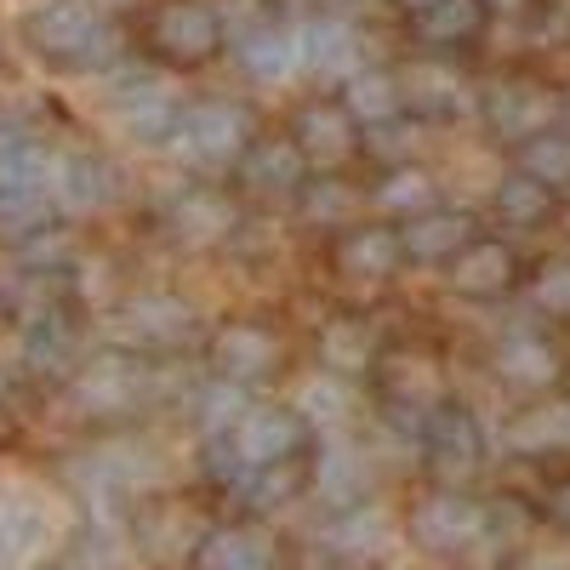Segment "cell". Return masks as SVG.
<instances>
[{
	"mask_svg": "<svg viewBox=\"0 0 570 570\" xmlns=\"http://www.w3.org/2000/svg\"><path fill=\"white\" fill-rule=\"evenodd\" d=\"M188 570H292V548L263 519H228V525H212Z\"/></svg>",
	"mask_w": 570,
	"mask_h": 570,
	"instance_id": "obj_11",
	"label": "cell"
},
{
	"mask_svg": "<svg viewBox=\"0 0 570 570\" xmlns=\"http://www.w3.org/2000/svg\"><path fill=\"white\" fill-rule=\"evenodd\" d=\"M416 445H422V468L434 485H456V491H473V480L485 473V428L468 405L445 400L440 411H428L422 428H416Z\"/></svg>",
	"mask_w": 570,
	"mask_h": 570,
	"instance_id": "obj_4",
	"label": "cell"
},
{
	"mask_svg": "<svg viewBox=\"0 0 570 570\" xmlns=\"http://www.w3.org/2000/svg\"><path fill=\"white\" fill-rule=\"evenodd\" d=\"M171 149L188 166H240V155L252 149V115L228 98H206V104H188L177 131H171Z\"/></svg>",
	"mask_w": 570,
	"mask_h": 570,
	"instance_id": "obj_7",
	"label": "cell"
},
{
	"mask_svg": "<svg viewBox=\"0 0 570 570\" xmlns=\"http://www.w3.org/2000/svg\"><path fill=\"white\" fill-rule=\"evenodd\" d=\"M400 240H405V263L440 268V263H451V257L473 240V217H468V212H451V206L416 212V217L400 223Z\"/></svg>",
	"mask_w": 570,
	"mask_h": 570,
	"instance_id": "obj_25",
	"label": "cell"
},
{
	"mask_svg": "<svg viewBox=\"0 0 570 570\" xmlns=\"http://www.w3.org/2000/svg\"><path fill=\"white\" fill-rule=\"evenodd\" d=\"M519 171L537 177V183H548L553 195H559V188H570V131L559 126V131L531 137L525 149H519Z\"/></svg>",
	"mask_w": 570,
	"mask_h": 570,
	"instance_id": "obj_38",
	"label": "cell"
},
{
	"mask_svg": "<svg viewBox=\"0 0 570 570\" xmlns=\"http://www.w3.org/2000/svg\"><path fill=\"white\" fill-rule=\"evenodd\" d=\"M371 371H376V389H383V405L394 422L422 428L428 411L445 405V365L428 348H389V354H376Z\"/></svg>",
	"mask_w": 570,
	"mask_h": 570,
	"instance_id": "obj_8",
	"label": "cell"
},
{
	"mask_svg": "<svg viewBox=\"0 0 570 570\" xmlns=\"http://www.w3.org/2000/svg\"><path fill=\"white\" fill-rule=\"evenodd\" d=\"M480 35V0H440L422 12V40L451 46V40H473Z\"/></svg>",
	"mask_w": 570,
	"mask_h": 570,
	"instance_id": "obj_39",
	"label": "cell"
},
{
	"mask_svg": "<svg viewBox=\"0 0 570 570\" xmlns=\"http://www.w3.org/2000/svg\"><path fill=\"white\" fill-rule=\"evenodd\" d=\"M115 120L137 142H171V131L183 120V104L160 75H137V80H126L115 91Z\"/></svg>",
	"mask_w": 570,
	"mask_h": 570,
	"instance_id": "obj_19",
	"label": "cell"
},
{
	"mask_svg": "<svg viewBox=\"0 0 570 570\" xmlns=\"http://www.w3.org/2000/svg\"><path fill=\"white\" fill-rule=\"evenodd\" d=\"M537 513H542V525H548L559 542H570V473H564V480H553V485L542 491Z\"/></svg>",
	"mask_w": 570,
	"mask_h": 570,
	"instance_id": "obj_42",
	"label": "cell"
},
{
	"mask_svg": "<svg viewBox=\"0 0 570 570\" xmlns=\"http://www.w3.org/2000/svg\"><path fill=\"white\" fill-rule=\"evenodd\" d=\"M559 126L570 131V98H559Z\"/></svg>",
	"mask_w": 570,
	"mask_h": 570,
	"instance_id": "obj_43",
	"label": "cell"
},
{
	"mask_svg": "<svg viewBox=\"0 0 570 570\" xmlns=\"http://www.w3.org/2000/svg\"><path fill=\"white\" fill-rule=\"evenodd\" d=\"M502 445L513 456H559V451H570V400L525 405L502 428Z\"/></svg>",
	"mask_w": 570,
	"mask_h": 570,
	"instance_id": "obj_28",
	"label": "cell"
},
{
	"mask_svg": "<svg viewBox=\"0 0 570 570\" xmlns=\"http://www.w3.org/2000/svg\"><path fill=\"white\" fill-rule=\"evenodd\" d=\"M371 206L376 212H389V217H416V212H434L440 206V183H434V171L428 166H389L383 171V183L371 188Z\"/></svg>",
	"mask_w": 570,
	"mask_h": 570,
	"instance_id": "obj_32",
	"label": "cell"
},
{
	"mask_svg": "<svg viewBox=\"0 0 570 570\" xmlns=\"http://www.w3.org/2000/svg\"><path fill=\"white\" fill-rule=\"evenodd\" d=\"M234 177H240V188L257 200H285L308 183V160L297 155L292 137H252V149L240 155Z\"/></svg>",
	"mask_w": 570,
	"mask_h": 570,
	"instance_id": "obj_20",
	"label": "cell"
},
{
	"mask_svg": "<svg viewBox=\"0 0 570 570\" xmlns=\"http://www.w3.org/2000/svg\"><path fill=\"white\" fill-rule=\"evenodd\" d=\"M297 411L308 416L314 434H331V428H343V422H348V411H354V389H348V376H331V371L308 376L303 394H297Z\"/></svg>",
	"mask_w": 570,
	"mask_h": 570,
	"instance_id": "obj_37",
	"label": "cell"
},
{
	"mask_svg": "<svg viewBox=\"0 0 570 570\" xmlns=\"http://www.w3.org/2000/svg\"><path fill=\"white\" fill-rule=\"evenodd\" d=\"M331 263H337V274L354 279V285H383L405 268V240H400L394 223H348L337 234Z\"/></svg>",
	"mask_w": 570,
	"mask_h": 570,
	"instance_id": "obj_14",
	"label": "cell"
},
{
	"mask_svg": "<svg viewBox=\"0 0 570 570\" xmlns=\"http://www.w3.org/2000/svg\"><path fill=\"white\" fill-rule=\"evenodd\" d=\"M52 223V195H0V240H29Z\"/></svg>",
	"mask_w": 570,
	"mask_h": 570,
	"instance_id": "obj_40",
	"label": "cell"
},
{
	"mask_svg": "<svg viewBox=\"0 0 570 570\" xmlns=\"http://www.w3.org/2000/svg\"><path fill=\"white\" fill-rule=\"evenodd\" d=\"M52 537V525H46V513L23 497L0 502V570H18L35 559V548Z\"/></svg>",
	"mask_w": 570,
	"mask_h": 570,
	"instance_id": "obj_35",
	"label": "cell"
},
{
	"mask_svg": "<svg viewBox=\"0 0 570 570\" xmlns=\"http://www.w3.org/2000/svg\"><path fill=\"white\" fill-rule=\"evenodd\" d=\"M405 7H411V12H428V7H440V0H405Z\"/></svg>",
	"mask_w": 570,
	"mask_h": 570,
	"instance_id": "obj_44",
	"label": "cell"
},
{
	"mask_svg": "<svg viewBox=\"0 0 570 570\" xmlns=\"http://www.w3.org/2000/svg\"><path fill=\"white\" fill-rule=\"evenodd\" d=\"M519 279V257L508 240H485V234H473V240L445 263V285L451 297H468V303H497L513 292Z\"/></svg>",
	"mask_w": 570,
	"mask_h": 570,
	"instance_id": "obj_12",
	"label": "cell"
},
{
	"mask_svg": "<svg viewBox=\"0 0 570 570\" xmlns=\"http://www.w3.org/2000/svg\"><path fill=\"white\" fill-rule=\"evenodd\" d=\"M491 212L508 223V228H542L553 217V188L525 177V171H513L497 183V195H491Z\"/></svg>",
	"mask_w": 570,
	"mask_h": 570,
	"instance_id": "obj_36",
	"label": "cell"
},
{
	"mask_svg": "<svg viewBox=\"0 0 570 570\" xmlns=\"http://www.w3.org/2000/svg\"><path fill=\"white\" fill-rule=\"evenodd\" d=\"M537 308L570 314V257H559V263H548V268L537 274Z\"/></svg>",
	"mask_w": 570,
	"mask_h": 570,
	"instance_id": "obj_41",
	"label": "cell"
},
{
	"mask_svg": "<svg viewBox=\"0 0 570 570\" xmlns=\"http://www.w3.org/2000/svg\"><path fill=\"white\" fill-rule=\"evenodd\" d=\"M314 354H320V371L348 376V383H354V376H365V371L376 365V337H371V325H365V320L337 314V320H325V325H320Z\"/></svg>",
	"mask_w": 570,
	"mask_h": 570,
	"instance_id": "obj_29",
	"label": "cell"
},
{
	"mask_svg": "<svg viewBox=\"0 0 570 570\" xmlns=\"http://www.w3.org/2000/svg\"><path fill=\"white\" fill-rule=\"evenodd\" d=\"M405 542V525L383 508V502H360L343 513H325V525L314 531V548L325 564L337 570H376L389 564V553Z\"/></svg>",
	"mask_w": 570,
	"mask_h": 570,
	"instance_id": "obj_6",
	"label": "cell"
},
{
	"mask_svg": "<svg viewBox=\"0 0 570 570\" xmlns=\"http://www.w3.org/2000/svg\"><path fill=\"white\" fill-rule=\"evenodd\" d=\"M292 142L308 160V171H343L360 155V120L343 104H308L292 120Z\"/></svg>",
	"mask_w": 570,
	"mask_h": 570,
	"instance_id": "obj_13",
	"label": "cell"
},
{
	"mask_svg": "<svg viewBox=\"0 0 570 570\" xmlns=\"http://www.w3.org/2000/svg\"><path fill=\"white\" fill-rule=\"evenodd\" d=\"M23 40L40 63L52 69H104L120 52V35L115 23L91 7V0H40V7L23 18Z\"/></svg>",
	"mask_w": 570,
	"mask_h": 570,
	"instance_id": "obj_3",
	"label": "cell"
},
{
	"mask_svg": "<svg viewBox=\"0 0 570 570\" xmlns=\"http://www.w3.org/2000/svg\"><path fill=\"white\" fill-rule=\"evenodd\" d=\"M376 570H400V564H376Z\"/></svg>",
	"mask_w": 570,
	"mask_h": 570,
	"instance_id": "obj_46",
	"label": "cell"
},
{
	"mask_svg": "<svg viewBox=\"0 0 570 570\" xmlns=\"http://www.w3.org/2000/svg\"><path fill=\"white\" fill-rule=\"evenodd\" d=\"M195 331V308L171 292H137L120 303V337L126 348H177Z\"/></svg>",
	"mask_w": 570,
	"mask_h": 570,
	"instance_id": "obj_18",
	"label": "cell"
},
{
	"mask_svg": "<svg viewBox=\"0 0 570 570\" xmlns=\"http://www.w3.org/2000/svg\"><path fill=\"white\" fill-rule=\"evenodd\" d=\"M314 428L297 405H246L234 416L228 434H212L206 440V468L217 491H234L257 468H274V462H297V456H314Z\"/></svg>",
	"mask_w": 570,
	"mask_h": 570,
	"instance_id": "obj_1",
	"label": "cell"
},
{
	"mask_svg": "<svg viewBox=\"0 0 570 570\" xmlns=\"http://www.w3.org/2000/svg\"><path fill=\"white\" fill-rule=\"evenodd\" d=\"M149 40H155V52L166 63H183L188 69V63H206L217 46H223V18L212 7H200V0H171V7L155 12Z\"/></svg>",
	"mask_w": 570,
	"mask_h": 570,
	"instance_id": "obj_15",
	"label": "cell"
},
{
	"mask_svg": "<svg viewBox=\"0 0 570 570\" xmlns=\"http://www.w3.org/2000/svg\"><path fill=\"white\" fill-rule=\"evenodd\" d=\"M491 371H497V383H508L519 394H542L559 383V348L548 337H537V331H513V337L497 343Z\"/></svg>",
	"mask_w": 570,
	"mask_h": 570,
	"instance_id": "obj_24",
	"label": "cell"
},
{
	"mask_svg": "<svg viewBox=\"0 0 570 570\" xmlns=\"http://www.w3.org/2000/svg\"><path fill=\"white\" fill-rule=\"evenodd\" d=\"M405 542L411 553H422L428 564H456L468 570L473 548H480L485 525H491V502L473 497V491H456V485H428L411 508H405Z\"/></svg>",
	"mask_w": 570,
	"mask_h": 570,
	"instance_id": "obj_2",
	"label": "cell"
},
{
	"mask_svg": "<svg viewBox=\"0 0 570 570\" xmlns=\"http://www.w3.org/2000/svg\"><path fill=\"white\" fill-rule=\"evenodd\" d=\"M69 383H75V411L80 416L115 422V416L142 405V394H149V365H142L137 354H98V360H86Z\"/></svg>",
	"mask_w": 570,
	"mask_h": 570,
	"instance_id": "obj_9",
	"label": "cell"
},
{
	"mask_svg": "<svg viewBox=\"0 0 570 570\" xmlns=\"http://www.w3.org/2000/svg\"><path fill=\"white\" fill-rule=\"evenodd\" d=\"M480 109H485L491 131L508 137V142H519V149H525L531 137L553 131V115H559V104L548 98L542 86H531V80H502Z\"/></svg>",
	"mask_w": 570,
	"mask_h": 570,
	"instance_id": "obj_22",
	"label": "cell"
},
{
	"mask_svg": "<svg viewBox=\"0 0 570 570\" xmlns=\"http://www.w3.org/2000/svg\"><path fill=\"white\" fill-rule=\"evenodd\" d=\"M354 58H360V46H354V29L343 18H314L303 29V69L331 75V80H348V75H360Z\"/></svg>",
	"mask_w": 570,
	"mask_h": 570,
	"instance_id": "obj_33",
	"label": "cell"
},
{
	"mask_svg": "<svg viewBox=\"0 0 570 570\" xmlns=\"http://www.w3.org/2000/svg\"><path fill=\"white\" fill-rule=\"evenodd\" d=\"M308 485H314V456H297V462H274V468L246 473L228 497H240L246 519H268L279 508H292L297 497H308Z\"/></svg>",
	"mask_w": 570,
	"mask_h": 570,
	"instance_id": "obj_27",
	"label": "cell"
},
{
	"mask_svg": "<svg viewBox=\"0 0 570 570\" xmlns=\"http://www.w3.org/2000/svg\"><path fill=\"white\" fill-rule=\"evenodd\" d=\"M240 63L257 75V80H285L303 69V29L292 23H263L257 35L240 40Z\"/></svg>",
	"mask_w": 570,
	"mask_h": 570,
	"instance_id": "obj_31",
	"label": "cell"
},
{
	"mask_svg": "<svg viewBox=\"0 0 570 570\" xmlns=\"http://www.w3.org/2000/svg\"><path fill=\"white\" fill-rule=\"evenodd\" d=\"M115 200H120V177H115V166H109L104 155L80 149V155H63V160L52 166V206H58V212H69V217H98V212H109Z\"/></svg>",
	"mask_w": 570,
	"mask_h": 570,
	"instance_id": "obj_17",
	"label": "cell"
},
{
	"mask_svg": "<svg viewBox=\"0 0 570 570\" xmlns=\"http://www.w3.org/2000/svg\"><path fill=\"white\" fill-rule=\"evenodd\" d=\"M80 325L63 308H46L35 320H23V371L40 383H69L80 371Z\"/></svg>",
	"mask_w": 570,
	"mask_h": 570,
	"instance_id": "obj_16",
	"label": "cell"
},
{
	"mask_svg": "<svg viewBox=\"0 0 570 570\" xmlns=\"http://www.w3.org/2000/svg\"><path fill=\"white\" fill-rule=\"evenodd\" d=\"M343 109L371 131V126H389V120H405V86L400 75L389 69H360L343 80Z\"/></svg>",
	"mask_w": 570,
	"mask_h": 570,
	"instance_id": "obj_30",
	"label": "cell"
},
{
	"mask_svg": "<svg viewBox=\"0 0 570 570\" xmlns=\"http://www.w3.org/2000/svg\"><path fill=\"white\" fill-rule=\"evenodd\" d=\"M212 371L223 376V383H234V389H257V383H268V376L279 371V331L274 325H263V320H228V325H217L212 331Z\"/></svg>",
	"mask_w": 570,
	"mask_h": 570,
	"instance_id": "obj_10",
	"label": "cell"
},
{
	"mask_svg": "<svg viewBox=\"0 0 570 570\" xmlns=\"http://www.w3.org/2000/svg\"><path fill=\"white\" fill-rule=\"evenodd\" d=\"M217 519H206L195 502L183 497H137L131 508V548L160 564V570H188L200 553V542L212 537Z\"/></svg>",
	"mask_w": 570,
	"mask_h": 570,
	"instance_id": "obj_5",
	"label": "cell"
},
{
	"mask_svg": "<svg viewBox=\"0 0 570 570\" xmlns=\"http://www.w3.org/2000/svg\"><path fill=\"white\" fill-rule=\"evenodd\" d=\"M400 86H405V109L422 115V120H456V115H468L473 104H480L473 86L445 63H416L411 75H400Z\"/></svg>",
	"mask_w": 570,
	"mask_h": 570,
	"instance_id": "obj_26",
	"label": "cell"
},
{
	"mask_svg": "<svg viewBox=\"0 0 570 570\" xmlns=\"http://www.w3.org/2000/svg\"><path fill=\"white\" fill-rule=\"evenodd\" d=\"M491 7H519V0H491Z\"/></svg>",
	"mask_w": 570,
	"mask_h": 570,
	"instance_id": "obj_45",
	"label": "cell"
},
{
	"mask_svg": "<svg viewBox=\"0 0 570 570\" xmlns=\"http://www.w3.org/2000/svg\"><path fill=\"white\" fill-rule=\"evenodd\" d=\"M166 234L188 252H212L234 234V206L217 195V188H183V195L166 206Z\"/></svg>",
	"mask_w": 570,
	"mask_h": 570,
	"instance_id": "obj_23",
	"label": "cell"
},
{
	"mask_svg": "<svg viewBox=\"0 0 570 570\" xmlns=\"http://www.w3.org/2000/svg\"><path fill=\"white\" fill-rule=\"evenodd\" d=\"M308 497H320L325 513L376 502V497H371V462H365V451L348 445V440H325V445L314 451V485H308Z\"/></svg>",
	"mask_w": 570,
	"mask_h": 570,
	"instance_id": "obj_21",
	"label": "cell"
},
{
	"mask_svg": "<svg viewBox=\"0 0 570 570\" xmlns=\"http://www.w3.org/2000/svg\"><path fill=\"white\" fill-rule=\"evenodd\" d=\"M297 206L314 228H348L354 212H360V188L343 183V171H320L297 188Z\"/></svg>",
	"mask_w": 570,
	"mask_h": 570,
	"instance_id": "obj_34",
	"label": "cell"
}]
</instances>
